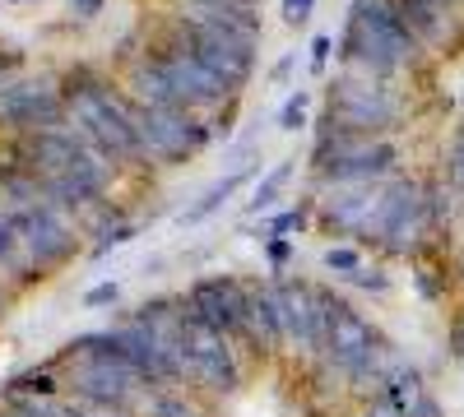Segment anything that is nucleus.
<instances>
[{"mask_svg":"<svg viewBox=\"0 0 464 417\" xmlns=\"http://www.w3.org/2000/svg\"><path fill=\"white\" fill-rule=\"evenodd\" d=\"M65 111L70 121L80 126V135L98 148V154H107L111 163H135L144 158L140 148V135H135V121H130V102L116 98L107 84L98 80H65Z\"/></svg>","mask_w":464,"mask_h":417,"instance_id":"f257e3e1","label":"nucleus"},{"mask_svg":"<svg viewBox=\"0 0 464 417\" xmlns=\"http://www.w3.org/2000/svg\"><path fill=\"white\" fill-rule=\"evenodd\" d=\"M65 357H70V385H74V394L89 399V403H102L111 412H121L144 390V375L126 362L121 348H116L111 329L74 338V344L65 348Z\"/></svg>","mask_w":464,"mask_h":417,"instance_id":"f03ea898","label":"nucleus"},{"mask_svg":"<svg viewBox=\"0 0 464 417\" xmlns=\"http://www.w3.org/2000/svg\"><path fill=\"white\" fill-rule=\"evenodd\" d=\"M418 43L413 33L400 24L391 0H353L348 10V28H343V61L362 70V74H391L404 61H413Z\"/></svg>","mask_w":464,"mask_h":417,"instance_id":"7ed1b4c3","label":"nucleus"},{"mask_svg":"<svg viewBox=\"0 0 464 417\" xmlns=\"http://www.w3.org/2000/svg\"><path fill=\"white\" fill-rule=\"evenodd\" d=\"M400 117V102H395V93L385 89V84H376L372 74H362V80H339L334 84V93H330V111H325V135H321V144L334 135V139H372L376 130H385Z\"/></svg>","mask_w":464,"mask_h":417,"instance_id":"20e7f679","label":"nucleus"},{"mask_svg":"<svg viewBox=\"0 0 464 417\" xmlns=\"http://www.w3.org/2000/svg\"><path fill=\"white\" fill-rule=\"evenodd\" d=\"M181 43L190 47V56L200 65H209L227 89H242L251 80V65H256V37L251 33L232 28V24L181 14Z\"/></svg>","mask_w":464,"mask_h":417,"instance_id":"39448f33","label":"nucleus"},{"mask_svg":"<svg viewBox=\"0 0 464 417\" xmlns=\"http://www.w3.org/2000/svg\"><path fill=\"white\" fill-rule=\"evenodd\" d=\"M130 121L140 135L144 158H159V163H177L190 158L209 144V130L190 117V111H168V107H140L130 102Z\"/></svg>","mask_w":464,"mask_h":417,"instance_id":"423d86ee","label":"nucleus"},{"mask_svg":"<svg viewBox=\"0 0 464 417\" xmlns=\"http://www.w3.org/2000/svg\"><path fill=\"white\" fill-rule=\"evenodd\" d=\"M428 191L413 181H395V185H385L381 191V204H376V218L367 227V237L381 242L385 251H413L418 237L428 232V223H432V204L422 200Z\"/></svg>","mask_w":464,"mask_h":417,"instance_id":"0eeeda50","label":"nucleus"},{"mask_svg":"<svg viewBox=\"0 0 464 417\" xmlns=\"http://www.w3.org/2000/svg\"><path fill=\"white\" fill-rule=\"evenodd\" d=\"M186 307V301H181ZM181 353H186V381L200 385L209 394H232L237 390V362H232L227 334H218L214 325L186 316L181 325Z\"/></svg>","mask_w":464,"mask_h":417,"instance_id":"6e6552de","label":"nucleus"},{"mask_svg":"<svg viewBox=\"0 0 464 417\" xmlns=\"http://www.w3.org/2000/svg\"><path fill=\"white\" fill-rule=\"evenodd\" d=\"M65 89H56L52 80H19L0 89V126L19 130V135H37V130H61L65 126Z\"/></svg>","mask_w":464,"mask_h":417,"instance_id":"1a4fd4ad","label":"nucleus"},{"mask_svg":"<svg viewBox=\"0 0 464 417\" xmlns=\"http://www.w3.org/2000/svg\"><path fill=\"white\" fill-rule=\"evenodd\" d=\"M14 218V232H19V246L28 251V260L37 270H52V264L70 260L74 251V232L70 223L61 218V209L52 200H37V204H24L10 213Z\"/></svg>","mask_w":464,"mask_h":417,"instance_id":"9d476101","label":"nucleus"},{"mask_svg":"<svg viewBox=\"0 0 464 417\" xmlns=\"http://www.w3.org/2000/svg\"><path fill=\"white\" fill-rule=\"evenodd\" d=\"M153 65H159L163 74H168V84L177 89V98H181V107L190 111V107H218L232 89L218 80V74L209 70V65H200L196 56H190V47L177 43L172 47H163V52H153Z\"/></svg>","mask_w":464,"mask_h":417,"instance_id":"9b49d317","label":"nucleus"},{"mask_svg":"<svg viewBox=\"0 0 464 417\" xmlns=\"http://www.w3.org/2000/svg\"><path fill=\"white\" fill-rule=\"evenodd\" d=\"M246 301L251 288H242L237 279H200L186 292V316H196L205 325H214L218 334H242L246 329Z\"/></svg>","mask_w":464,"mask_h":417,"instance_id":"f8f14e48","label":"nucleus"},{"mask_svg":"<svg viewBox=\"0 0 464 417\" xmlns=\"http://www.w3.org/2000/svg\"><path fill=\"white\" fill-rule=\"evenodd\" d=\"M275 297V316H279V334L293 353H316V307H321V288L297 283V279H279L269 283Z\"/></svg>","mask_w":464,"mask_h":417,"instance_id":"ddd939ff","label":"nucleus"},{"mask_svg":"<svg viewBox=\"0 0 464 417\" xmlns=\"http://www.w3.org/2000/svg\"><path fill=\"white\" fill-rule=\"evenodd\" d=\"M321 172L330 181H372L381 172H391L395 148L391 144H372V139H334L316 148Z\"/></svg>","mask_w":464,"mask_h":417,"instance_id":"4468645a","label":"nucleus"},{"mask_svg":"<svg viewBox=\"0 0 464 417\" xmlns=\"http://www.w3.org/2000/svg\"><path fill=\"white\" fill-rule=\"evenodd\" d=\"M111 338H116V348L126 353V362L144 375V385H177V381H181L172 353L163 348V338L153 334L140 316H135V320H126V325H116V329H111Z\"/></svg>","mask_w":464,"mask_h":417,"instance_id":"2eb2a0df","label":"nucleus"},{"mask_svg":"<svg viewBox=\"0 0 464 417\" xmlns=\"http://www.w3.org/2000/svg\"><path fill=\"white\" fill-rule=\"evenodd\" d=\"M376 344H381V334H376L353 307H343V311L334 316V329H330V338H325L321 357H325V366H334L339 375H353V371L372 357Z\"/></svg>","mask_w":464,"mask_h":417,"instance_id":"dca6fc26","label":"nucleus"},{"mask_svg":"<svg viewBox=\"0 0 464 417\" xmlns=\"http://www.w3.org/2000/svg\"><path fill=\"white\" fill-rule=\"evenodd\" d=\"M376 204H381V191H348V195H334L325 200L321 218L339 232H353V237H367V227L376 218Z\"/></svg>","mask_w":464,"mask_h":417,"instance_id":"f3484780","label":"nucleus"},{"mask_svg":"<svg viewBox=\"0 0 464 417\" xmlns=\"http://www.w3.org/2000/svg\"><path fill=\"white\" fill-rule=\"evenodd\" d=\"M260 353L279 348L284 334H279V316H275V297H269V283L265 288H251V301H246V329H242Z\"/></svg>","mask_w":464,"mask_h":417,"instance_id":"a211bd4d","label":"nucleus"},{"mask_svg":"<svg viewBox=\"0 0 464 417\" xmlns=\"http://www.w3.org/2000/svg\"><path fill=\"white\" fill-rule=\"evenodd\" d=\"M130 93H135V102L140 107H168V111H186L181 107V98H177V89L168 84V74L153 65V56L149 61H140L135 70H130Z\"/></svg>","mask_w":464,"mask_h":417,"instance_id":"6ab92c4d","label":"nucleus"},{"mask_svg":"<svg viewBox=\"0 0 464 417\" xmlns=\"http://www.w3.org/2000/svg\"><path fill=\"white\" fill-rule=\"evenodd\" d=\"M251 172H256L251 163H242L237 172H227V176H223L218 185H209V191H205V200H196V204H190V209L181 213V223H186V227H196V223H205V218H209L214 209H223V200H227L232 191H237V185H242V181H246Z\"/></svg>","mask_w":464,"mask_h":417,"instance_id":"aec40b11","label":"nucleus"},{"mask_svg":"<svg viewBox=\"0 0 464 417\" xmlns=\"http://www.w3.org/2000/svg\"><path fill=\"white\" fill-rule=\"evenodd\" d=\"M385 399H391L404 417H413L422 403H428V390H422V375H418L413 366H400V371L391 375V385H385Z\"/></svg>","mask_w":464,"mask_h":417,"instance_id":"412c9836","label":"nucleus"},{"mask_svg":"<svg viewBox=\"0 0 464 417\" xmlns=\"http://www.w3.org/2000/svg\"><path fill=\"white\" fill-rule=\"evenodd\" d=\"M293 167H297V163L288 158V163H279L275 172H269V176H265V181L256 185V195L246 200V213H265L269 204H275V200H279V191H284V181L293 176Z\"/></svg>","mask_w":464,"mask_h":417,"instance_id":"4be33fe9","label":"nucleus"},{"mask_svg":"<svg viewBox=\"0 0 464 417\" xmlns=\"http://www.w3.org/2000/svg\"><path fill=\"white\" fill-rule=\"evenodd\" d=\"M325 270H330V274H343V279H353V274L362 270V255H358L353 246H330V251H325Z\"/></svg>","mask_w":464,"mask_h":417,"instance_id":"5701e85b","label":"nucleus"},{"mask_svg":"<svg viewBox=\"0 0 464 417\" xmlns=\"http://www.w3.org/2000/svg\"><path fill=\"white\" fill-rule=\"evenodd\" d=\"M149 417H205L196 403H186L181 394H159L149 403Z\"/></svg>","mask_w":464,"mask_h":417,"instance_id":"b1692460","label":"nucleus"},{"mask_svg":"<svg viewBox=\"0 0 464 417\" xmlns=\"http://www.w3.org/2000/svg\"><path fill=\"white\" fill-rule=\"evenodd\" d=\"M14 394H37V399H52L56 394V375L52 371H28L14 381Z\"/></svg>","mask_w":464,"mask_h":417,"instance_id":"393cba45","label":"nucleus"},{"mask_svg":"<svg viewBox=\"0 0 464 417\" xmlns=\"http://www.w3.org/2000/svg\"><path fill=\"white\" fill-rule=\"evenodd\" d=\"M306 102H312V93L297 89V93L284 102V111H279V130H297V126H306Z\"/></svg>","mask_w":464,"mask_h":417,"instance_id":"a878e982","label":"nucleus"},{"mask_svg":"<svg viewBox=\"0 0 464 417\" xmlns=\"http://www.w3.org/2000/svg\"><path fill=\"white\" fill-rule=\"evenodd\" d=\"M47 417H116L111 408H102V403H89V399H80V403H65V408H52Z\"/></svg>","mask_w":464,"mask_h":417,"instance_id":"bb28decb","label":"nucleus"},{"mask_svg":"<svg viewBox=\"0 0 464 417\" xmlns=\"http://www.w3.org/2000/svg\"><path fill=\"white\" fill-rule=\"evenodd\" d=\"M19 251V232H14V218L10 213H0V264H10Z\"/></svg>","mask_w":464,"mask_h":417,"instance_id":"cd10ccee","label":"nucleus"},{"mask_svg":"<svg viewBox=\"0 0 464 417\" xmlns=\"http://www.w3.org/2000/svg\"><path fill=\"white\" fill-rule=\"evenodd\" d=\"M130 237H135V227H130V223H121V227H107V232L98 237V246H93V255H107L111 246H126Z\"/></svg>","mask_w":464,"mask_h":417,"instance_id":"c85d7f7f","label":"nucleus"},{"mask_svg":"<svg viewBox=\"0 0 464 417\" xmlns=\"http://www.w3.org/2000/svg\"><path fill=\"white\" fill-rule=\"evenodd\" d=\"M312 5H316V0H284V19L297 28V24L312 19Z\"/></svg>","mask_w":464,"mask_h":417,"instance_id":"c756f323","label":"nucleus"},{"mask_svg":"<svg viewBox=\"0 0 464 417\" xmlns=\"http://www.w3.org/2000/svg\"><path fill=\"white\" fill-rule=\"evenodd\" d=\"M116 292H121L116 283H98V288L84 297V307H107V301H116Z\"/></svg>","mask_w":464,"mask_h":417,"instance_id":"7c9ffc66","label":"nucleus"},{"mask_svg":"<svg viewBox=\"0 0 464 417\" xmlns=\"http://www.w3.org/2000/svg\"><path fill=\"white\" fill-rule=\"evenodd\" d=\"M302 223H306V213H302V209H288V213H279V218H275V237L293 232V227H302Z\"/></svg>","mask_w":464,"mask_h":417,"instance_id":"2f4dec72","label":"nucleus"},{"mask_svg":"<svg viewBox=\"0 0 464 417\" xmlns=\"http://www.w3.org/2000/svg\"><path fill=\"white\" fill-rule=\"evenodd\" d=\"M450 176L464 185V135L455 139V148H450Z\"/></svg>","mask_w":464,"mask_h":417,"instance_id":"473e14b6","label":"nucleus"},{"mask_svg":"<svg viewBox=\"0 0 464 417\" xmlns=\"http://www.w3.org/2000/svg\"><path fill=\"white\" fill-rule=\"evenodd\" d=\"M362 417H404V412H400V408H395L391 399H385V394H381V399H376V403H372V408H367Z\"/></svg>","mask_w":464,"mask_h":417,"instance_id":"72a5a7b5","label":"nucleus"},{"mask_svg":"<svg viewBox=\"0 0 464 417\" xmlns=\"http://www.w3.org/2000/svg\"><path fill=\"white\" fill-rule=\"evenodd\" d=\"M330 47H334L330 37H316V43H312V65H316V70H325V61H330Z\"/></svg>","mask_w":464,"mask_h":417,"instance_id":"f704fd0d","label":"nucleus"},{"mask_svg":"<svg viewBox=\"0 0 464 417\" xmlns=\"http://www.w3.org/2000/svg\"><path fill=\"white\" fill-rule=\"evenodd\" d=\"M353 283H362V288H376V292H385V279H381L376 270H367V264H362V270L353 274Z\"/></svg>","mask_w":464,"mask_h":417,"instance_id":"c9c22d12","label":"nucleus"},{"mask_svg":"<svg viewBox=\"0 0 464 417\" xmlns=\"http://www.w3.org/2000/svg\"><path fill=\"white\" fill-rule=\"evenodd\" d=\"M74 5V14L80 19H93V14H102V0H70Z\"/></svg>","mask_w":464,"mask_h":417,"instance_id":"e433bc0d","label":"nucleus"},{"mask_svg":"<svg viewBox=\"0 0 464 417\" xmlns=\"http://www.w3.org/2000/svg\"><path fill=\"white\" fill-rule=\"evenodd\" d=\"M293 255V242H284V237H275V242H269V260H275V264H284Z\"/></svg>","mask_w":464,"mask_h":417,"instance_id":"4c0bfd02","label":"nucleus"},{"mask_svg":"<svg viewBox=\"0 0 464 417\" xmlns=\"http://www.w3.org/2000/svg\"><path fill=\"white\" fill-rule=\"evenodd\" d=\"M19 65V52H5V56H0V80H5V70H14Z\"/></svg>","mask_w":464,"mask_h":417,"instance_id":"58836bf2","label":"nucleus"},{"mask_svg":"<svg viewBox=\"0 0 464 417\" xmlns=\"http://www.w3.org/2000/svg\"><path fill=\"white\" fill-rule=\"evenodd\" d=\"M455 348H459V353H464V320H459V325H455Z\"/></svg>","mask_w":464,"mask_h":417,"instance_id":"ea45409f","label":"nucleus"}]
</instances>
